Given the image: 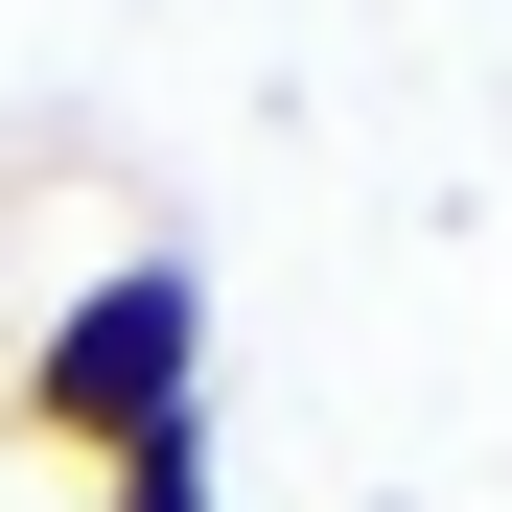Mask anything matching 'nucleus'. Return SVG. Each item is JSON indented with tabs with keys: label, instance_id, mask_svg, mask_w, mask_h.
Listing matches in <instances>:
<instances>
[{
	"label": "nucleus",
	"instance_id": "2",
	"mask_svg": "<svg viewBox=\"0 0 512 512\" xmlns=\"http://www.w3.org/2000/svg\"><path fill=\"white\" fill-rule=\"evenodd\" d=\"M94 512H210V443H140V466H94Z\"/></svg>",
	"mask_w": 512,
	"mask_h": 512
},
{
	"label": "nucleus",
	"instance_id": "1",
	"mask_svg": "<svg viewBox=\"0 0 512 512\" xmlns=\"http://www.w3.org/2000/svg\"><path fill=\"white\" fill-rule=\"evenodd\" d=\"M24 419L47 466H140V443H210V280L187 256H94L47 326H24Z\"/></svg>",
	"mask_w": 512,
	"mask_h": 512
}]
</instances>
